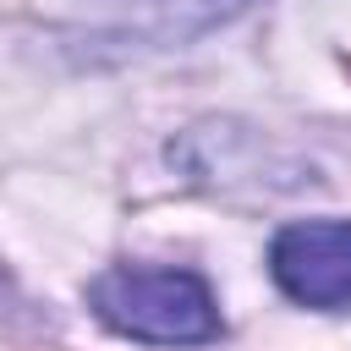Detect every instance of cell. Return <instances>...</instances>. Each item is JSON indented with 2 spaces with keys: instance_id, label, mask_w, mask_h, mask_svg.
<instances>
[{
  "instance_id": "cell-1",
  "label": "cell",
  "mask_w": 351,
  "mask_h": 351,
  "mask_svg": "<svg viewBox=\"0 0 351 351\" xmlns=\"http://www.w3.org/2000/svg\"><path fill=\"white\" fill-rule=\"evenodd\" d=\"M93 313L148 346H203L219 335V307L186 269H110L93 280Z\"/></svg>"
},
{
  "instance_id": "cell-2",
  "label": "cell",
  "mask_w": 351,
  "mask_h": 351,
  "mask_svg": "<svg viewBox=\"0 0 351 351\" xmlns=\"http://www.w3.org/2000/svg\"><path fill=\"white\" fill-rule=\"evenodd\" d=\"M269 269L285 285V296L324 313H346L351 307V225L346 219L285 225L269 247Z\"/></svg>"
}]
</instances>
